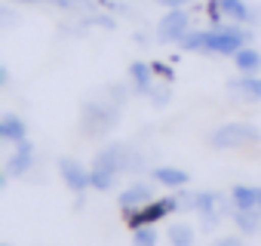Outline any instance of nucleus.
Listing matches in <instances>:
<instances>
[{
    "instance_id": "nucleus-2",
    "label": "nucleus",
    "mask_w": 261,
    "mask_h": 246,
    "mask_svg": "<svg viewBox=\"0 0 261 246\" xmlns=\"http://www.w3.org/2000/svg\"><path fill=\"white\" fill-rule=\"evenodd\" d=\"M261 133L252 123H224V127L209 133V145L218 151H233V148H246V145H258Z\"/></svg>"
},
{
    "instance_id": "nucleus-7",
    "label": "nucleus",
    "mask_w": 261,
    "mask_h": 246,
    "mask_svg": "<svg viewBox=\"0 0 261 246\" xmlns=\"http://www.w3.org/2000/svg\"><path fill=\"white\" fill-rule=\"evenodd\" d=\"M59 173H62V182L71 191H77V194H83L86 188H92V173L80 160H74V157H62L59 160Z\"/></svg>"
},
{
    "instance_id": "nucleus-16",
    "label": "nucleus",
    "mask_w": 261,
    "mask_h": 246,
    "mask_svg": "<svg viewBox=\"0 0 261 246\" xmlns=\"http://www.w3.org/2000/svg\"><path fill=\"white\" fill-rule=\"evenodd\" d=\"M169 243L172 246H194L197 243V231L188 225V222H175V225H169Z\"/></svg>"
},
{
    "instance_id": "nucleus-4",
    "label": "nucleus",
    "mask_w": 261,
    "mask_h": 246,
    "mask_svg": "<svg viewBox=\"0 0 261 246\" xmlns=\"http://www.w3.org/2000/svg\"><path fill=\"white\" fill-rule=\"evenodd\" d=\"M191 31V13L188 10H166L157 22V40L160 43H181Z\"/></svg>"
},
{
    "instance_id": "nucleus-22",
    "label": "nucleus",
    "mask_w": 261,
    "mask_h": 246,
    "mask_svg": "<svg viewBox=\"0 0 261 246\" xmlns=\"http://www.w3.org/2000/svg\"><path fill=\"white\" fill-rule=\"evenodd\" d=\"M157 7H163V10H185L191 0H154Z\"/></svg>"
},
{
    "instance_id": "nucleus-10",
    "label": "nucleus",
    "mask_w": 261,
    "mask_h": 246,
    "mask_svg": "<svg viewBox=\"0 0 261 246\" xmlns=\"http://www.w3.org/2000/svg\"><path fill=\"white\" fill-rule=\"evenodd\" d=\"M230 95L240 102H261V74H240L230 80Z\"/></svg>"
},
{
    "instance_id": "nucleus-15",
    "label": "nucleus",
    "mask_w": 261,
    "mask_h": 246,
    "mask_svg": "<svg viewBox=\"0 0 261 246\" xmlns=\"http://www.w3.org/2000/svg\"><path fill=\"white\" fill-rule=\"evenodd\" d=\"M233 65L240 74H258L261 71V53L252 50V46H243L237 56H233Z\"/></svg>"
},
{
    "instance_id": "nucleus-25",
    "label": "nucleus",
    "mask_w": 261,
    "mask_h": 246,
    "mask_svg": "<svg viewBox=\"0 0 261 246\" xmlns=\"http://www.w3.org/2000/svg\"><path fill=\"white\" fill-rule=\"evenodd\" d=\"M258 206H261V188H258Z\"/></svg>"
},
{
    "instance_id": "nucleus-24",
    "label": "nucleus",
    "mask_w": 261,
    "mask_h": 246,
    "mask_svg": "<svg viewBox=\"0 0 261 246\" xmlns=\"http://www.w3.org/2000/svg\"><path fill=\"white\" fill-rule=\"evenodd\" d=\"M16 4H40V0H16Z\"/></svg>"
},
{
    "instance_id": "nucleus-13",
    "label": "nucleus",
    "mask_w": 261,
    "mask_h": 246,
    "mask_svg": "<svg viewBox=\"0 0 261 246\" xmlns=\"http://www.w3.org/2000/svg\"><path fill=\"white\" fill-rule=\"evenodd\" d=\"M154 182L163 185V188H185L191 182V176L185 169H178V166H157L154 169Z\"/></svg>"
},
{
    "instance_id": "nucleus-19",
    "label": "nucleus",
    "mask_w": 261,
    "mask_h": 246,
    "mask_svg": "<svg viewBox=\"0 0 261 246\" xmlns=\"http://www.w3.org/2000/svg\"><path fill=\"white\" fill-rule=\"evenodd\" d=\"M89 173H92V188H95V191H111V188L117 185V179H120L117 173H111V169H105V166H95V163H92Z\"/></svg>"
},
{
    "instance_id": "nucleus-1",
    "label": "nucleus",
    "mask_w": 261,
    "mask_h": 246,
    "mask_svg": "<svg viewBox=\"0 0 261 246\" xmlns=\"http://www.w3.org/2000/svg\"><path fill=\"white\" fill-rule=\"evenodd\" d=\"M126 92L120 86H111L101 99H92L83 105V133L86 136H105L114 123H117V111L123 108Z\"/></svg>"
},
{
    "instance_id": "nucleus-5",
    "label": "nucleus",
    "mask_w": 261,
    "mask_h": 246,
    "mask_svg": "<svg viewBox=\"0 0 261 246\" xmlns=\"http://www.w3.org/2000/svg\"><path fill=\"white\" fill-rule=\"evenodd\" d=\"M209 16L215 25H246L252 22V7L246 0H212Z\"/></svg>"
},
{
    "instance_id": "nucleus-3",
    "label": "nucleus",
    "mask_w": 261,
    "mask_h": 246,
    "mask_svg": "<svg viewBox=\"0 0 261 246\" xmlns=\"http://www.w3.org/2000/svg\"><path fill=\"white\" fill-rule=\"evenodd\" d=\"M252 31H246L243 25H215L209 28V53L215 56H237L243 46H249Z\"/></svg>"
},
{
    "instance_id": "nucleus-8",
    "label": "nucleus",
    "mask_w": 261,
    "mask_h": 246,
    "mask_svg": "<svg viewBox=\"0 0 261 246\" xmlns=\"http://www.w3.org/2000/svg\"><path fill=\"white\" fill-rule=\"evenodd\" d=\"M151 200H157V197H154V188H151L148 182H136V185L123 188V194H120V209H123V212H136V209L148 206Z\"/></svg>"
},
{
    "instance_id": "nucleus-9",
    "label": "nucleus",
    "mask_w": 261,
    "mask_h": 246,
    "mask_svg": "<svg viewBox=\"0 0 261 246\" xmlns=\"http://www.w3.org/2000/svg\"><path fill=\"white\" fill-rule=\"evenodd\" d=\"M31 163H34V145L25 139V142L16 145L13 157L7 160V179H19V176H25V173L31 169Z\"/></svg>"
},
{
    "instance_id": "nucleus-20",
    "label": "nucleus",
    "mask_w": 261,
    "mask_h": 246,
    "mask_svg": "<svg viewBox=\"0 0 261 246\" xmlns=\"http://www.w3.org/2000/svg\"><path fill=\"white\" fill-rule=\"evenodd\" d=\"M133 246H157V231L154 225H142L133 231Z\"/></svg>"
},
{
    "instance_id": "nucleus-6",
    "label": "nucleus",
    "mask_w": 261,
    "mask_h": 246,
    "mask_svg": "<svg viewBox=\"0 0 261 246\" xmlns=\"http://www.w3.org/2000/svg\"><path fill=\"white\" fill-rule=\"evenodd\" d=\"M175 209H178V197H160V200H151L148 206H142L136 212H126V222H129V228L136 231L142 225H157L160 218H166Z\"/></svg>"
},
{
    "instance_id": "nucleus-11",
    "label": "nucleus",
    "mask_w": 261,
    "mask_h": 246,
    "mask_svg": "<svg viewBox=\"0 0 261 246\" xmlns=\"http://www.w3.org/2000/svg\"><path fill=\"white\" fill-rule=\"evenodd\" d=\"M25 136H28V127H25V120L19 114H4L0 117V139L4 142L19 145V142H25Z\"/></svg>"
},
{
    "instance_id": "nucleus-21",
    "label": "nucleus",
    "mask_w": 261,
    "mask_h": 246,
    "mask_svg": "<svg viewBox=\"0 0 261 246\" xmlns=\"http://www.w3.org/2000/svg\"><path fill=\"white\" fill-rule=\"evenodd\" d=\"M148 95H151V99H154V105H166V102H169V83H160V86H157V83H154V86H151V92H148Z\"/></svg>"
},
{
    "instance_id": "nucleus-17",
    "label": "nucleus",
    "mask_w": 261,
    "mask_h": 246,
    "mask_svg": "<svg viewBox=\"0 0 261 246\" xmlns=\"http://www.w3.org/2000/svg\"><path fill=\"white\" fill-rule=\"evenodd\" d=\"M185 53H209V28H200V31H188V37L178 43Z\"/></svg>"
},
{
    "instance_id": "nucleus-18",
    "label": "nucleus",
    "mask_w": 261,
    "mask_h": 246,
    "mask_svg": "<svg viewBox=\"0 0 261 246\" xmlns=\"http://www.w3.org/2000/svg\"><path fill=\"white\" fill-rule=\"evenodd\" d=\"M233 222L240 231L255 234V231H261V209H233Z\"/></svg>"
},
{
    "instance_id": "nucleus-14",
    "label": "nucleus",
    "mask_w": 261,
    "mask_h": 246,
    "mask_svg": "<svg viewBox=\"0 0 261 246\" xmlns=\"http://www.w3.org/2000/svg\"><path fill=\"white\" fill-rule=\"evenodd\" d=\"M230 203H233V209H261L258 206V188H252V185H233Z\"/></svg>"
},
{
    "instance_id": "nucleus-23",
    "label": "nucleus",
    "mask_w": 261,
    "mask_h": 246,
    "mask_svg": "<svg viewBox=\"0 0 261 246\" xmlns=\"http://www.w3.org/2000/svg\"><path fill=\"white\" fill-rule=\"evenodd\" d=\"M215 246H243V240H240V237H221Z\"/></svg>"
},
{
    "instance_id": "nucleus-12",
    "label": "nucleus",
    "mask_w": 261,
    "mask_h": 246,
    "mask_svg": "<svg viewBox=\"0 0 261 246\" xmlns=\"http://www.w3.org/2000/svg\"><path fill=\"white\" fill-rule=\"evenodd\" d=\"M129 77H133V86H136V92H151V86H154V65H148V62H133L129 65Z\"/></svg>"
}]
</instances>
